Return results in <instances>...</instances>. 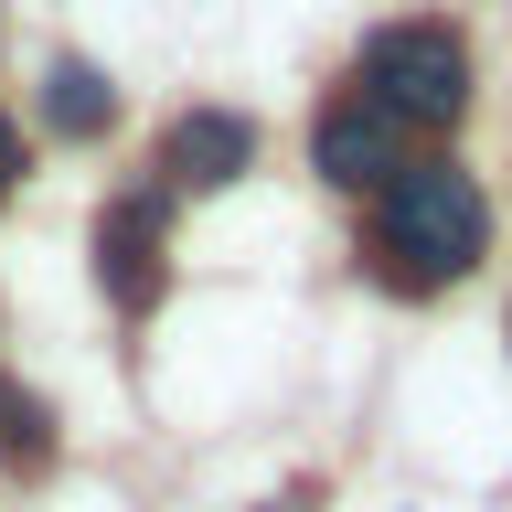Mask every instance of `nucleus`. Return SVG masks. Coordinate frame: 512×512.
I'll return each mask as SVG.
<instances>
[{
	"instance_id": "nucleus-6",
	"label": "nucleus",
	"mask_w": 512,
	"mask_h": 512,
	"mask_svg": "<svg viewBox=\"0 0 512 512\" xmlns=\"http://www.w3.org/2000/svg\"><path fill=\"white\" fill-rule=\"evenodd\" d=\"M43 118H54V139H96V128L118 118V86H107L96 64H75V54H64L54 75H43Z\"/></svg>"
},
{
	"instance_id": "nucleus-2",
	"label": "nucleus",
	"mask_w": 512,
	"mask_h": 512,
	"mask_svg": "<svg viewBox=\"0 0 512 512\" xmlns=\"http://www.w3.org/2000/svg\"><path fill=\"white\" fill-rule=\"evenodd\" d=\"M352 86L374 96L395 128H448L470 107V43L448 22H384L374 43H363V75H352Z\"/></svg>"
},
{
	"instance_id": "nucleus-4",
	"label": "nucleus",
	"mask_w": 512,
	"mask_h": 512,
	"mask_svg": "<svg viewBox=\"0 0 512 512\" xmlns=\"http://www.w3.org/2000/svg\"><path fill=\"white\" fill-rule=\"evenodd\" d=\"M310 160H320V182H342V192H363V182L384 192V171H395V118H384L363 86H342L320 107V128H310Z\"/></svg>"
},
{
	"instance_id": "nucleus-10",
	"label": "nucleus",
	"mask_w": 512,
	"mask_h": 512,
	"mask_svg": "<svg viewBox=\"0 0 512 512\" xmlns=\"http://www.w3.org/2000/svg\"><path fill=\"white\" fill-rule=\"evenodd\" d=\"M0 395H11V384H0Z\"/></svg>"
},
{
	"instance_id": "nucleus-7",
	"label": "nucleus",
	"mask_w": 512,
	"mask_h": 512,
	"mask_svg": "<svg viewBox=\"0 0 512 512\" xmlns=\"http://www.w3.org/2000/svg\"><path fill=\"white\" fill-rule=\"evenodd\" d=\"M0 459L43 470V459H54V406H32V395H0Z\"/></svg>"
},
{
	"instance_id": "nucleus-1",
	"label": "nucleus",
	"mask_w": 512,
	"mask_h": 512,
	"mask_svg": "<svg viewBox=\"0 0 512 512\" xmlns=\"http://www.w3.org/2000/svg\"><path fill=\"white\" fill-rule=\"evenodd\" d=\"M480 246H491V203H480L470 171H448V160H395V171H384L374 267H384L395 288H448V278H470Z\"/></svg>"
},
{
	"instance_id": "nucleus-8",
	"label": "nucleus",
	"mask_w": 512,
	"mask_h": 512,
	"mask_svg": "<svg viewBox=\"0 0 512 512\" xmlns=\"http://www.w3.org/2000/svg\"><path fill=\"white\" fill-rule=\"evenodd\" d=\"M11 182H22V139H11V118H0V203H11Z\"/></svg>"
},
{
	"instance_id": "nucleus-5",
	"label": "nucleus",
	"mask_w": 512,
	"mask_h": 512,
	"mask_svg": "<svg viewBox=\"0 0 512 512\" xmlns=\"http://www.w3.org/2000/svg\"><path fill=\"white\" fill-rule=\"evenodd\" d=\"M246 160H256V128L235 118V107H192V118H171V139H160L171 192H224Z\"/></svg>"
},
{
	"instance_id": "nucleus-3",
	"label": "nucleus",
	"mask_w": 512,
	"mask_h": 512,
	"mask_svg": "<svg viewBox=\"0 0 512 512\" xmlns=\"http://www.w3.org/2000/svg\"><path fill=\"white\" fill-rule=\"evenodd\" d=\"M96 288L118 310H160V192H128L96 214Z\"/></svg>"
},
{
	"instance_id": "nucleus-9",
	"label": "nucleus",
	"mask_w": 512,
	"mask_h": 512,
	"mask_svg": "<svg viewBox=\"0 0 512 512\" xmlns=\"http://www.w3.org/2000/svg\"><path fill=\"white\" fill-rule=\"evenodd\" d=\"M267 512H310V502H267Z\"/></svg>"
}]
</instances>
